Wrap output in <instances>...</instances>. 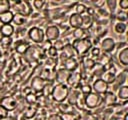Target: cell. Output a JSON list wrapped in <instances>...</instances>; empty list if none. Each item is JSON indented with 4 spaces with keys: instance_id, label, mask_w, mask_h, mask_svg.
Returning <instances> with one entry per match:
<instances>
[{
    "instance_id": "obj_1",
    "label": "cell",
    "mask_w": 128,
    "mask_h": 120,
    "mask_svg": "<svg viewBox=\"0 0 128 120\" xmlns=\"http://www.w3.org/2000/svg\"><path fill=\"white\" fill-rule=\"evenodd\" d=\"M71 45L73 46L75 52H76V55L77 56H86V54L90 51L91 47H92V41L91 39L87 36L85 38H82V39H78V40H73Z\"/></svg>"
},
{
    "instance_id": "obj_2",
    "label": "cell",
    "mask_w": 128,
    "mask_h": 120,
    "mask_svg": "<svg viewBox=\"0 0 128 120\" xmlns=\"http://www.w3.org/2000/svg\"><path fill=\"white\" fill-rule=\"evenodd\" d=\"M69 93V87L66 84H55L52 89L51 98L56 103H63L66 101Z\"/></svg>"
},
{
    "instance_id": "obj_3",
    "label": "cell",
    "mask_w": 128,
    "mask_h": 120,
    "mask_svg": "<svg viewBox=\"0 0 128 120\" xmlns=\"http://www.w3.org/2000/svg\"><path fill=\"white\" fill-rule=\"evenodd\" d=\"M11 7H13L12 9L14 10V14H21L25 17L31 15L33 12L32 5L28 1H17L13 5H11Z\"/></svg>"
},
{
    "instance_id": "obj_4",
    "label": "cell",
    "mask_w": 128,
    "mask_h": 120,
    "mask_svg": "<svg viewBox=\"0 0 128 120\" xmlns=\"http://www.w3.org/2000/svg\"><path fill=\"white\" fill-rule=\"evenodd\" d=\"M27 35L30 41H32L35 44H41L45 40V35H44V30L38 26H32L28 29Z\"/></svg>"
},
{
    "instance_id": "obj_5",
    "label": "cell",
    "mask_w": 128,
    "mask_h": 120,
    "mask_svg": "<svg viewBox=\"0 0 128 120\" xmlns=\"http://www.w3.org/2000/svg\"><path fill=\"white\" fill-rule=\"evenodd\" d=\"M84 102L86 109H96L102 104V96L92 91L88 95L84 96Z\"/></svg>"
},
{
    "instance_id": "obj_6",
    "label": "cell",
    "mask_w": 128,
    "mask_h": 120,
    "mask_svg": "<svg viewBox=\"0 0 128 120\" xmlns=\"http://www.w3.org/2000/svg\"><path fill=\"white\" fill-rule=\"evenodd\" d=\"M44 35H45L46 40L53 42L60 38L61 30L59 29V27L57 25H49L44 30Z\"/></svg>"
},
{
    "instance_id": "obj_7",
    "label": "cell",
    "mask_w": 128,
    "mask_h": 120,
    "mask_svg": "<svg viewBox=\"0 0 128 120\" xmlns=\"http://www.w3.org/2000/svg\"><path fill=\"white\" fill-rule=\"evenodd\" d=\"M115 40L112 37H104L100 41V50L101 52L111 54L115 51Z\"/></svg>"
},
{
    "instance_id": "obj_8",
    "label": "cell",
    "mask_w": 128,
    "mask_h": 120,
    "mask_svg": "<svg viewBox=\"0 0 128 120\" xmlns=\"http://www.w3.org/2000/svg\"><path fill=\"white\" fill-rule=\"evenodd\" d=\"M0 105L8 112H12L18 107V101L13 96H4L0 99Z\"/></svg>"
},
{
    "instance_id": "obj_9",
    "label": "cell",
    "mask_w": 128,
    "mask_h": 120,
    "mask_svg": "<svg viewBox=\"0 0 128 120\" xmlns=\"http://www.w3.org/2000/svg\"><path fill=\"white\" fill-rule=\"evenodd\" d=\"M92 87V91L99 94V95H103L105 94L107 91H108V88H109V85L106 84L102 79H95L93 81V84L91 85Z\"/></svg>"
},
{
    "instance_id": "obj_10",
    "label": "cell",
    "mask_w": 128,
    "mask_h": 120,
    "mask_svg": "<svg viewBox=\"0 0 128 120\" xmlns=\"http://www.w3.org/2000/svg\"><path fill=\"white\" fill-rule=\"evenodd\" d=\"M47 81L43 80L42 78H40L39 76H35L31 79V82H30V87L32 89V91L34 93H41L43 88L45 87Z\"/></svg>"
},
{
    "instance_id": "obj_11",
    "label": "cell",
    "mask_w": 128,
    "mask_h": 120,
    "mask_svg": "<svg viewBox=\"0 0 128 120\" xmlns=\"http://www.w3.org/2000/svg\"><path fill=\"white\" fill-rule=\"evenodd\" d=\"M80 84H81V73L76 72V71L71 72L67 81H66V85L68 87L70 86L71 88H77L78 89Z\"/></svg>"
},
{
    "instance_id": "obj_12",
    "label": "cell",
    "mask_w": 128,
    "mask_h": 120,
    "mask_svg": "<svg viewBox=\"0 0 128 120\" xmlns=\"http://www.w3.org/2000/svg\"><path fill=\"white\" fill-rule=\"evenodd\" d=\"M70 75V72L67 71L64 68H60L56 70L55 72V79L54 82H57V84H66V81Z\"/></svg>"
},
{
    "instance_id": "obj_13",
    "label": "cell",
    "mask_w": 128,
    "mask_h": 120,
    "mask_svg": "<svg viewBox=\"0 0 128 120\" xmlns=\"http://www.w3.org/2000/svg\"><path fill=\"white\" fill-rule=\"evenodd\" d=\"M68 24L69 27L73 29L82 27V16L76 13H72L68 18Z\"/></svg>"
},
{
    "instance_id": "obj_14",
    "label": "cell",
    "mask_w": 128,
    "mask_h": 120,
    "mask_svg": "<svg viewBox=\"0 0 128 120\" xmlns=\"http://www.w3.org/2000/svg\"><path fill=\"white\" fill-rule=\"evenodd\" d=\"M117 102V96L111 92V91H107L105 94H103L102 96V104L105 105L106 107H110L114 104H116Z\"/></svg>"
},
{
    "instance_id": "obj_15",
    "label": "cell",
    "mask_w": 128,
    "mask_h": 120,
    "mask_svg": "<svg viewBox=\"0 0 128 120\" xmlns=\"http://www.w3.org/2000/svg\"><path fill=\"white\" fill-rule=\"evenodd\" d=\"M62 64H63V67H62V68L66 69V70L69 71L70 73L76 71V69H77L78 66H79L78 61H77L76 58H66V59L62 62Z\"/></svg>"
},
{
    "instance_id": "obj_16",
    "label": "cell",
    "mask_w": 128,
    "mask_h": 120,
    "mask_svg": "<svg viewBox=\"0 0 128 120\" xmlns=\"http://www.w3.org/2000/svg\"><path fill=\"white\" fill-rule=\"evenodd\" d=\"M15 33V26L13 24H3L0 27V34L3 37H12Z\"/></svg>"
},
{
    "instance_id": "obj_17",
    "label": "cell",
    "mask_w": 128,
    "mask_h": 120,
    "mask_svg": "<svg viewBox=\"0 0 128 120\" xmlns=\"http://www.w3.org/2000/svg\"><path fill=\"white\" fill-rule=\"evenodd\" d=\"M96 65V60H94L91 57L88 56H83L82 57V67L84 69V71H92L93 68Z\"/></svg>"
},
{
    "instance_id": "obj_18",
    "label": "cell",
    "mask_w": 128,
    "mask_h": 120,
    "mask_svg": "<svg viewBox=\"0 0 128 120\" xmlns=\"http://www.w3.org/2000/svg\"><path fill=\"white\" fill-rule=\"evenodd\" d=\"M80 91H79V89H77V88H71V89H69V93H68V96H67V103L68 104H70V105H72V106H74L75 104H76V101H77V99H78V97L80 96Z\"/></svg>"
},
{
    "instance_id": "obj_19",
    "label": "cell",
    "mask_w": 128,
    "mask_h": 120,
    "mask_svg": "<svg viewBox=\"0 0 128 120\" xmlns=\"http://www.w3.org/2000/svg\"><path fill=\"white\" fill-rule=\"evenodd\" d=\"M126 79H127V73H126V71H122L119 74H116L115 80L113 82V85H114L115 89H118L120 86L124 85V82L126 81Z\"/></svg>"
},
{
    "instance_id": "obj_20",
    "label": "cell",
    "mask_w": 128,
    "mask_h": 120,
    "mask_svg": "<svg viewBox=\"0 0 128 120\" xmlns=\"http://www.w3.org/2000/svg\"><path fill=\"white\" fill-rule=\"evenodd\" d=\"M117 58H118V61L121 63V65L127 66L128 65V47H125L119 50L117 54Z\"/></svg>"
},
{
    "instance_id": "obj_21",
    "label": "cell",
    "mask_w": 128,
    "mask_h": 120,
    "mask_svg": "<svg viewBox=\"0 0 128 120\" xmlns=\"http://www.w3.org/2000/svg\"><path fill=\"white\" fill-rule=\"evenodd\" d=\"M29 46H30V44H29L28 42H26V41H24V40H18V41L15 43L14 49H15V51H16L18 54H24V53L27 51V49L29 48Z\"/></svg>"
},
{
    "instance_id": "obj_22",
    "label": "cell",
    "mask_w": 128,
    "mask_h": 120,
    "mask_svg": "<svg viewBox=\"0 0 128 120\" xmlns=\"http://www.w3.org/2000/svg\"><path fill=\"white\" fill-rule=\"evenodd\" d=\"M37 114V107L35 105H29L23 110V117L25 119H32Z\"/></svg>"
},
{
    "instance_id": "obj_23",
    "label": "cell",
    "mask_w": 128,
    "mask_h": 120,
    "mask_svg": "<svg viewBox=\"0 0 128 120\" xmlns=\"http://www.w3.org/2000/svg\"><path fill=\"white\" fill-rule=\"evenodd\" d=\"M62 54H64L66 56V58H76V52L73 48V46L71 45V43H66L61 51Z\"/></svg>"
},
{
    "instance_id": "obj_24",
    "label": "cell",
    "mask_w": 128,
    "mask_h": 120,
    "mask_svg": "<svg viewBox=\"0 0 128 120\" xmlns=\"http://www.w3.org/2000/svg\"><path fill=\"white\" fill-rule=\"evenodd\" d=\"M13 17H14V13L12 10L4 12V13L0 14V23L2 25L3 24H11L13 21Z\"/></svg>"
},
{
    "instance_id": "obj_25",
    "label": "cell",
    "mask_w": 128,
    "mask_h": 120,
    "mask_svg": "<svg viewBox=\"0 0 128 120\" xmlns=\"http://www.w3.org/2000/svg\"><path fill=\"white\" fill-rule=\"evenodd\" d=\"M110 62H112V56L110 54L104 53V52H101L100 56L97 58V61H96V63L101 66H105Z\"/></svg>"
},
{
    "instance_id": "obj_26",
    "label": "cell",
    "mask_w": 128,
    "mask_h": 120,
    "mask_svg": "<svg viewBox=\"0 0 128 120\" xmlns=\"http://www.w3.org/2000/svg\"><path fill=\"white\" fill-rule=\"evenodd\" d=\"M115 76H116V73H113L111 71H104L100 77V79H102L106 84L110 85V84H113L114 80H115Z\"/></svg>"
},
{
    "instance_id": "obj_27",
    "label": "cell",
    "mask_w": 128,
    "mask_h": 120,
    "mask_svg": "<svg viewBox=\"0 0 128 120\" xmlns=\"http://www.w3.org/2000/svg\"><path fill=\"white\" fill-rule=\"evenodd\" d=\"M117 99H120L122 101H127L128 99V86L127 85H122L118 88L117 90Z\"/></svg>"
},
{
    "instance_id": "obj_28",
    "label": "cell",
    "mask_w": 128,
    "mask_h": 120,
    "mask_svg": "<svg viewBox=\"0 0 128 120\" xmlns=\"http://www.w3.org/2000/svg\"><path fill=\"white\" fill-rule=\"evenodd\" d=\"M86 30L83 29L82 27L80 28H76V29H73L72 32H71V35L73 36L74 40H78V39H82V38H85L87 37V34H86Z\"/></svg>"
},
{
    "instance_id": "obj_29",
    "label": "cell",
    "mask_w": 128,
    "mask_h": 120,
    "mask_svg": "<svg viewBox=\"0 0 128 120\" xmlns=\"http://www.w3.org/2000/svg\"><path fill=\"white\" fill-rule=\"evenodd\" d=\"M92 25H93V16H90L86 13L82 15V28L88 30Z\"/></svg>"
},
{
    "instance_id": "obj_30",
    "label": "cell",
    "mask_w": 128,
    "mask_h": 120,
    "mask_svg": "<svg viewBox=\"0 0 128 120\" xmlns=\"http://www.w3.org/2000/svg\"><path fill=\"white\" fill-rule=\"evenodd\" d=\"M113 29H114V32H115L116 34H118V35H123V34H125V32H126V30H127V25H126V23L116 22V23L114 24Z\"/></svg>"
},
{
    "instance_id": "obj_31",
    "label": "cell",
    "mask_w": 128,
    "mask_h": 120,
    "mask_svg": "<svg viewBox=\"0 0 128 120\" xmlns=\"http://www.w3.org/2000/svg\"><path fill=\"white\" fill-rule=\"evenodd\" d=\"M57 63H58V58L47 57L44 61V67L49 69V70H54L55 67L57 66Z\"/></svg>"
},
{
    "instance_id": "obj_32",
    "label": "cell",
    "mask_w": 128,
    "mask_h": 120,
    "mask_svg": "<svg viewBox=\"0 0 128 120\" xmlns=\"http://www.w3.org/2000/svg\"><path fill=\"white\" fill-rule=\"evenodd\" d=\"M61 120H79L80 115L76 113L75 111L73 112H67V113H61L60 114Z\"/></svg>"
},
{
    "instance_id": "obj_33",
    "label": "cell",
    "mask_w": 128,
    "mask_h": 120,
    "mask_svg": "<svg viewBox=\"0 0 128 120\" xmlns=\"http://www.w3.org/2000/svg\"><path fill=\"white\" fill-rule=\"evenodd\" d=\"M12 23L16 26H22L26 23V17L21 15V14H14Z\"/></svg>"
},
{
    "instance_id": "obj_34",
    "label": "cell",
    "mask_w": 128,
    "mask_h": 120,
    "mask_svg": "<svg viewBox=\"0 0 128 120\" xmlns=\"http://www.w3.org/2000/svg\"><path fill=\"white\" fill-rule=\"evenodd\" d=\"M74 10H75L74 13L79 14V15L82 16V15H84V14L86 13V11H87V6H86L84 3L78 2V3L75 4V6H74Z\"/></svg>"
},
{
    "instance_id": "obj_35",
    "label": "cell",
    "mask_w": 128,
    "mask_h": 120,
    "mask_svg": "<svg viewBox=\"0 0 128 120\" xmlns=\"http://www.w3.org/2000/svg\"><path fill=\"white\" fill-rule=\"evenodd\" d=\"M78 89H79L80 93L83 96H86V95H88L89 93L92 92V87H91V85L89 83H81Z\"/></svg>"
},
{
    "instance_id": "obj_36",
    "label": "cell",
    "mask_w": 128,
    "mask_h": 120,
    "mask_svg": "<svg viewBox=\"0 0 128 120\" xmlns=\"http://www.w3.org/2000/svg\"><path fill=\"white\" fill-rule=\"evenodd\" d=\"M24 98H25V101H26L29 105H34V104H36V103L38 102V96H37V94L34 93V92H31V93L27 94Z\"/></svg>"
},
{
    "instance_id": "obj_37",
    "label": "cell",
    "mask_w": 128,
    "mask_h": 120,
    "mask_svg": "<svg viewBox=\"0 0 128 120\" xmlns=\"http://www.w3.org/2000/svg\"><path fill=\"white\" fill-rule=\"evenodd\" d=\"M105 4L107 5V10H108V12L110 14L115 13L116 8H117V5H118V2L116 0H107L105 2Z\"/></svg>"
},
{
    "instance_id": "obj_38",
    "label": "cell",
    "mask_w": 128,
    "mask_h": 120,
    "mask_svg": "<svg viewBox=\"0 0 128 120\" xmlns=\"http://www.w3.org/2000/svg\"><path fill=\"white\" fill-rule=\"evenodd\" d=\"M11 10V2L9 0H0V14Z\"/></svg>"
},
{
    "instance_id": "obj_39",
    "label": "cell",
    "mask_w": 128,
    "mask_h": 120,
    "mask_svg": "<svg viewBox=\"0 0 128 120\" xmlns=\"http://www.w3.org/2000/svg\"><path fill=\"white\" fill-rule=\"evenodd\" d=\"M53 82H50V81H47V83H46V85H45V87L43 88V90H42V92H41V94H42V96H45V97H47V96H50L51 95V93H52V89H53Z\"/></svg>"
},
{
    "instance_id": "obj_40",
    "label": "cell",
    "mask_w": 128,
    "mask_h": 120,
    "mask_svg": "<svg viewBox=\"0 0 128 120\" xmlns=\"http://www.w3.org/2000/svg\"><path fill=\"white\" fill-rule=\"evenodd\" d=\"M58 109L61 113H67V112H73L72 109H73V106L68 104V103H59L58 104Z\"/></svg>"
},
{
    "instance_id": "obj_41",
    "label": "cell",
    "mask_w": 128,
    "mask_h": 120,
    "mask_svg": "<svg viewBox=\"0 0 128 120\" xmlns=\"http://www.w3.org/2000/svg\"><path fill=\"white\" fill-rule=\"evenodd\" d=\"M127 18H128V17H127V13H126V11H122V10H120V11H118L117 14L115 15V19L117 20V22L126 23Z\"/></svg>"
},
{
    "instance_id": "obj_42",
    "label": "cell",
    "mask_w": 128,
    "mask_h": 120,
    "mask_svg": "<svg viewBox=\"0 0 128 120\" xmlns=\"http://www.w3.org/2000/svg\"><path fill=\"white\" fill-rule=\"evenodd\" d=\"M65 44H66V43L64 42L63 39H57V40H55V41L52 42V46H53L58 52H59V51H62V49H63V47H64Z\"/></svg>"
},
{
    "instance_id": "obj_43",
    "label": "cell",
    "mask_w": 128,
    "mask_h": 120,
    "mask_svg": "<svg viewBox=\"0 0 128 120\" xmlns=\"http://www.w3.org/2000/svg\"><path fill=\"white\" fill-rule=\"evenodd\" d=\"M89 52L91 54V58H93L94 60L97 59L101 54V50H100V48L98 46H92Z\"/></svg>"
},
{
    "instance_id": "obj_44",
    "label": "cell",
    "mask_w": 128,
    "mask_h": 120,
    "mask_svg": "<svg viewBox=\"0 0 128 120\" xmlns=\"http://www.w3.org/2000/svg\"><path fill=\"white\" fill-rule=\"evenodd\" d=\"M45 4H46V1H44V0H34L31 5H33V7L36 10H42Z\"/></svg>"
},
{
    "instance_id": "obj_45",
    "label": "cell",
    "mask_w": 128,
    "mask_h": 120,
    "mask_svg": "<svg viewBox=\"0 0 128 120\" xmlns=\"http://www.w3.org/2000/svg\"><path fill=\"white\" fill-rule=\"evenodd\" d=\"M51 47H52V42H51V41H48V40H44V41L40 44V49H41L43 52H47Z\"/></svg>"
},
{
    "instance_id": "obj_46",
    "label": "cell",
    "mask_w": 128,
    "mask_h": 120,
    "mask_svg": "<svg viewBox=\"0 0 128 120\" xmlns=\"http://www.w3.org/2000/svg\"><path fill=\"white\" fill-rule=\"evenodd\" d=\"M12 42H13V40H12V37H3L2 36V38H1V40H0V44L3 46V47H9L11 44H12Z\"/></svg>"
},
{
    "instance_id": "obj_47",
    "label": "cell",
    "mask_w": 128,
    "mask_h": 120,
    "mask_svg": "<svg viewBox=\"0 0 128 120\" xmlns=\"http://www.w3.org/2000/svg\"><path fill=\"white\" fill-rule=\"evenodd\" d=\"M80 110H83V109H86L85 108V102H84V96L82 94H80V96L78 97L77 101H76V104H75Z\"/></svg>"
},
{
    "instance_id": "obj_48",
    "label": "cell",
    "mask_w": 128,
    "mask_h": 120,
    "mask_svg": "<svg viewBox=\"0 0 128 120\" xmlns=\"http://www.w3.org/2000/svg\"><path fill=\"white\" fill-rule=\"evenodd\" d=\"M47 57H51V58H58V51L52 46L47 52H46Z\"/></svg>"
},
{
    "instance_id": "obj_49",
    "label": "cell",
    "mask_w": 128,
    "mask_h": 120,
    "mask_svg": "<svg viewBox=\"0 0 128 120\" xmlns=\"http://www.w3.org/2000/svg\"><path fill=\"white\" fill-rule=\"evenodd\" d=\"M8 115H9V112H8L4 107H2V106L0 105V120L6 119V118L8 117Z\"/></svg>"
},
{
    "instance_id": "obj_50",
    "label": "cell",
    "mask_w": 128,
    "mask_h": 120,
    "mask_svg": "<svg viewBox=\"0 0 128 120\" xmlns=\"http://www.w3.org/2000/svg\"><path fill=\"white\" fill-rule=\"evenodd\" d=\"M118 5L122 11H126L128 9V0H121L118 2Z\"/></svg>"
},
{
    "instance_id": "obj_51",
    "label": "cell",
    "mask_w": 128,
    "mask_h": 120,
    "mask_svg": "<svg viewBox=\"0 0 128 120\" xmlns=\"http://www.w3.org/2000/svg\"><path fill=\"white\" fill-rule=\"evenodd\" d=\"M83 120H98V118L94 113H87L83 117Z\"/></svg>"
},
{
    "instance_id": "obj_52",
    "label": "cell",
    "mask_w": 128,
    "mask_h": 120,
    "mask_svg": "<svg viewBox=\"0 0 128 120\" xmlns=\"http://www.w3.org/2000/svg\"><path fill=\"white\" fill-rule=\"evenodd\" d=\"M47 120H61L60 114H51L48 116Z\"/></svg>"
},
{
    "instance_id": "obj_53",
    "label": "cell",
    "mask_w": 128,
    "mask_h": 120,
    "mask_svg": "<svg viewBox=\"0 0 128 120\" xmlns=\"http://www.w3.org/2000/svg\"><path fill=\"white\" fill-rule=\"evenodd\" d=\"M31 92H33V91H32V89H31V87H30V86H27V87H25V89H24V88L22 89V94H23V96H24V97H25L27 94L31 93Z\"/></svg>"
}]
</instances>
